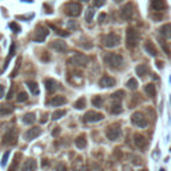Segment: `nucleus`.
Returning <instances> with one entry per match:
<instances>
[{"instance_id": "nucleus-1", "label": "nucleus", "mask_w": 171, "mask_h": 171, "mask_svg": "<svg viewBox=\"0 0 171 171\" xmlns=\"http://www.w3.org/2000/svg\"><path fill=\"white\" fill-rule=\"evenodd\" d=\"M139 42V32L134 27H128L126 31V47L132 49L136 47V44Z\"/></svg>"}, {"instance_id": "nucleus-2", "label": "nucleus", "mask_w": 171, "mask_h": 171, "mask_svg": "<svg viewBox=\"0 0 171 171\" xmlns=\"http://www.w3.org/2000/svg\"><path fill=\"white\" fill-rule=\"evenodd\" d=\"M104 63L110 68H114V70H118L123 66V58L118 55V53H107L104 56Z\"/></svg>"}, {"instance_id": "nucleus-3", "label": "nucleus", "mask_w": 171, "mask_h": 171, "mask_svg": "<svg viewBox=\"0 0 171 171\" xmlns=\"http://www.w3.org/2000/svg\"><path fill=\"white\" fill-rule=\"evenodd\" d=\"M63 10H64L66 15L72 16V17H78L80 13H82V6L76 2H70L63 7Z\"/></svg>"}, {"instance_id": "nucleus-4", "label": "nucleus", "mask_w": 171, "mask_h": 171, "mask_svg": "<svg viewBox=\"0 0 171 171\" xmlns=\"http://www.w3.org/2000/svg\"><path fill=\"white\" fill-rule=\"evenodd\" d=\"M120 44V36L115 32H111L103 38V46L107 48H114Z\"/></svg>"}, {"instance_id": "nucleus-5", "label": "nucleus", "mask_w": 171, "mask_h": 171, "mask_svg": "<svg viewBox=\"0 0 171 171\" xmlns=\"http://www.w3.org/2000/svg\"><path fill=\"white\" fill-rule=\"evenodd\" d=\"M48 34H49V31H48L47 27L38 25L36 30H35V32H34V35H32V40H34V42H36V43H42V42H44V40L47 39Z\"/></svg>"}, {"instance_id": "nucleus-6", "label": "nucleus", "mask_w": 171, "mask_h": 171, "mask_svg": "<svg viewBox=\"0 0 171 171\" xmlns=\"http://www.w3.org/2000/svg\"><path fill=\"white\" fill-rule=\"evenodd\" d=\"M131 122L134 126H136L139 128H145L148 126V120L142 112H134L131 115Z\"/></svg>"}, {"instance_id": "nucleus-7", "label": "nucleus", "mask_w": 171, "mask_h": 171, "mask_svg": "<svg viewBox=\"0 0 171 171\" xmlns=\"http://www.w3.org/2000/svg\"><path fill=\"white\" fill-rule=\"evenodd\" d=\"M70 63H72L74 66H87L88 63H90V58L87 55H84V53H79V52H76L75 55L70 59Z\"/></svg>"}, {"instance_id": "nucleus-8", "label": "nucleus", "mask_w": 171, "mask_h": 171, "mask_svg": "<svg viewBox=\"0 0 171 171\" xmlns=\"http://www.w3.org/2000/svg\"><path fill=\"white\" fill-rule=\"evenodd\" d=\"M103 118H104V116H103V114H100V112L88 111V112H86V115L83 116V120L86 123H95V122H100Z\"/></svg>"}, {"instance_id": "nucleus-9", "label": "nucleus", "mask_w": 171, "mask_h": 171, "mask_svg": "<svg viewBox=\"0 0 171 171\" xmlns=\"http://www.w3.org/2000/svg\"><path fill=\"white\" fill-rule=\"evenodd\" d=\"M120 16L123 20H131L134 16V6L132 3H127L120 8Z\"/></svg>"}, {"instance_id": "nucleus-10", "label": "nucleus", "mask_w": 171, "mask_h": 171, "mask_svg": "<svg viewBox=\"0 0 171 171\" xmlns=\"http://www.w3.org/2000/svg\"><path fill=\"white\" fill-rule=\"evenodd\" d=\"M3 142L6 143V145H16L17 142V130L16 128H11L8 130L6 132V135L3 136Z\"/></svg>"}, {"instance_id": "nucleus-11", "label": "nucleus", "mask_w": 171, "mask_h": 171, "mask_svg": "<svg viewBox=\"0 0 171 171\" xmlns=\"http://www.w3.org/2000/svg\"><path fill=\"white\" fill-rule=\"evenodd\" d=\"M106 135L110 141H118L120 138V135H122V131H120L119 126H111V127H109V130L106 131Z\"/></svg>"}, {"instance_id": "nucleus-12", "label": "nucleus", "mask_w": 171, "mask_h": 171, "mask_svg": "<svg viewBox=\"0 0 171 171\" xmlns=\"http://www.w3.org/2000/svg\"><path fill=\"white\" fill-rule=\"evenodd\" d=\"M40 134H42V128L32 127L24 134V138H25V141H32V139H36L38 136H40Z\"/></svg>"}, {"instance_id": "nucleus-13", "label": "nucleus", "mask_w": 171, "mask_h": 171, "mask_svg": "<svg viewBox=\"0 0 171 171\" xmlns=\"http://www.w3.org/2000/svg\"><path fill=\"white\" fill-rule=\"evenodd\" d=\"M36 169H38V163L34 158L27 159L23 163V166H21V171H36Z\"/></svg>"}, {"instance_id": "nucleus-14", "label": "nucleus", "mask_w": 171, "mask_h": 171, "mask_svg": "<svg viewBox=\"0 0 171 171\" xmlns=\"http://www.w3.org/2000/svg\"><path fill=\"white\" fill-rule=\"evenodd\" d=\"M51 48H53L55 51L58 52H64L67 51V44L63 42V40H53V42H51Z\"/></svg>"}, {"instance_id": "nucleus-15", "label": "nucleus", "mask_w": 171, "mask_h": 171, "mask_svg": "<svg viewBox=\"0 0 171 171\" xmlns=\"http://www.w3.org/2000/svg\"><path fill=\"white\" fill-rule=\"evenodd\" d=\"M115 79L111 78V76H103V78L99 80V86L103 88H109V87H112V86H115Z\"/></svg>"}, {"instance_id": "nucleus-16", "label": "nucleus", "mask_w": 171, "mask_h": 171, "mask_svg": "<svg viewBox=\"0 0 171 171\" xmlns=\"http://www.w3.org/2000/svg\"><path fill=\"white\" fill-rule=\"evenodd\" d=\"M134 143H135V146L139 147V148H145L147 146L146 138L143 136V135H141V134H135L134 135Z\"/></svg>"}, {"instance_id": "nucleus-17", "label": "nucleus", "mask_w": 171, "mask_h": 171, "mask_svg": "<svg viewBox=\"0 0 171 171\" xmlns=\"http://www.w3.org/2000/svg\"><path fill=\"white\" fill-rule=\"evenodd\" d=\"M15 48H16V46H15V43H12L11 44V48H10V53H8V56H7V59H6V62H4V66H3V68H2V71H0V74H3L4 71L7 70V67H8V63H10V60L13 58V55H15Z\"/></svg>"}, {"instance_id": "nucleus-18", "label": "nucleus", "mask_w": 171, "mask_h": 171, "mask_svg": "<svg viewBox=\"0 0 171 171\" xmlns=\"http://www.w3.org/2000/svg\"><path fill=\"white\" fill-rule=\"evenodd\" d=\"M145 49H146V52L148 53V55H151V56L158 55V51H156L155 46L150 42V40H146V42H145Z\"/></svg>"}, {"instance_id": "nucleus-19", "label": "nucleus", "mask_w": 171, "mask_h": 171, "mask_svg": "<svg viewBox=\"0 0 171 171\" xmlns=\"http://www.w3.org/2000/svg\"><path fill=\"white\" fill-rule=\"evenodd\" d=\"M75 145H76L78 148H84L86 146H87V138H86L84 134L79 135V136L75 139Z\"/></svg>"}, {"instance_id": "nucleus-20", "label": "nucleus", "mask_w": 171, "mask_h": 171, "mask_svg": "<svg viewBox=\"0 0 171 171\" xmlns=\"http://www.w3.org/2000/svg\"><path fill=\"white\" fill-rule=\"evenodd\" d=\"M151 6L156 11H162L166 8V2L164 0H151Z\"/></svg>"}, {"instance_id": "nucleus-21", "label": "nucleus", "mask_w": 171, "mask_h": 171, "mask_svg": "<svg viewBox=\"0 0 171 171\" xmlns=\"http://www.w3.org/2000/svg\"><path fill=\"white\" fill-rule=\"evenodd\" d=\"M67 102V99L64 96H62V95H58V96H53V99L51 100V104L53 107H59V106H63L64 103Z\"/></svg>"}, {"instance_id": "nucleus-22", "label": "nucleus", "mask_w": 171, "mask_h": 171, "mask_svg": "<svg viewBox=\"0 0 171 171\" xmlns=\"http://www.w3.org/2000/svg\"><path fill=\"white\" fill-rule=\"evenodd\" d=\"M145 92L147 94L150 98H154L155 96V94H156V88H155V84H152V83H148L145 86Z\"/></svg>"}, {"instance_id": "nucleus-23", "label": "nucleus", "mask_w": 171, "mask_h": 171, "mask_svg": "<svg viewBox=\"0 0 171 171\" xmlns=\"http://www.w3.org/2000/svg\"><path fill=\"white\" fill-rule=\"evenodd\" d=\"M135 71H136V75H139L141 78H145V76L148 74V67L146 64H139Z\"/></svg>"}, {"instance_id": "nucleus-24", "label": "nucleus", "mask_w": 171, "mask_h": 171, "mask_svg": "<svg viewBox=\"0 0 171 171\" xmlns=\"http://www.w3.org/2000/svg\"><path fill=\"white\" fill-rule=\"evenodd\" d=\"M56 84L58 83L53 79H46V80H44V86H46L47 91H49V92L55 91V90H56Z\"/></svg>"}, {"instance_id": "nucleus-25", "label": "nucleus", "mask_w": 171, "mask_h": 171, "mask_svg": "<svg viewBox=\"0 0 171 171\" xmlns=\"http://www.w3.org/2000/svg\"><path fill=\"white\" fill-rule=\"evenodd\" d=\"M122 104H120V100H114V103H112V106H111V112L112 114H120L122 112Z\"/></svg>"}, {"instance_id": "nucleus-26", "label": "nucleus", "mask_w": 171, "mask_h": 171, "mask_svg": "<svg viewBox=\"0 0 171 171\" xmlns=\"http://www.w3.org/2000/svg\"><path fill=\"white\" fill-rule=\"evenodd\" d=\"M35 122V114L34 112H27L23 116V123L24 124H32Z\"/></svg>"}, {"instance_id": "nucleus-27", "label": "nucleus", "mask_w": 171, "mask_h": 171, "mask_svg": "<svg viewBox=\"0 0 171 171\" xmlns=\"http://www.w3.org/2000/svg\"><path fill=\"white\" fill-rule=\"evenodd\" d=\"M66 115V110H56L52 112V120H59L60 118H63V116Z\"/></svg>"}, {"instance_id": "nucleus-28", "label": "nucleus", "mask_w": 171, "mask_h": 171, "mask_svg": "<svg viewBox=\"0 0 171 171\" xmlns=\"http://www.w3.org/2000/svg\"><path fill=\"white\" fill-rule=\"evenodd\" d=\"M27 86H28L30 91L32 92L34 95H38V94H39V86H38V83H35V82H28V83H27Z\"/></svg>"}, {"instance_id": "nucleus-29", "label": "nucleus", "mask_w": 171, "mask_h": 171, "mask_svg": "<svg viewBox=\"0 0 171 171\" xmlns=\"http://www.w3.org/2000/svg\"><path fill=\"white\" fill-rule=\"evenodd\" d=\"M94 15H95V11H94V8H87V10H86V15H84L86 21H87V23H90V21L92 20Z\"/></svg>"}, {"instance_id": "nucleus-30", "label": "nucleus", "mask_w": 171, "mask_h": 171, "mask_svg": "<svg viewBox=\"0 0 171 171\" xmlns=\"http://www.w3.org/2000/svg\"><path fill=\"white\" fill-rule=\"evenodd\" d=\"M86 103H87V102H86V98H79L78 100L75 102L74 107H75V109H78V110H83L86 107Z\"/></svg>"}, {"instance_id": "nucleus-31", "label": "nucleus", "mask_w": 171, "mask_h": 171, "mask_svg": "<svg viewBox=\"0 0 171 171\" xmlns=\"http://www.w3.org/2000/svg\"><path fill=\"white\" fill-rule=\"evenodd\" d=\"M49 27L53 30V31H56V34L58 35H60V36H64V38H67V36H70V32H67V31H64V30H59L56 25H53V24H49Z\"/></svg>"}, {"instance_id": "nucleus-32", "label": "nucleus", "mask_w": 171, "mask_h": 171, "mask_svg": "<svg viewBox=\"0 0 171 171\" xmlns=\"http://www.w3.org/2000/svg\"><path fill=\"white\" fill-rule=\"evenodd\" d=\"M19 158H20V154H16L15 158H13V160H12V166L10 167V171H16L17 166H19Z\"/></svg>"}, {"instance_id": "nucleus-33", "label": "nucleus", "mask_w": 171, "mask_h": 171, "mask_svg": "<svg viewBox=\"0 0 171 171\" xmlns=\"http://www.w3.org/2000/svg\"><path fill=\"white\" fill-rule=\"evenodd\" d=\"M20 64H21V58H17V60H16V66H15V70L11 72V78H15V76L17 75V72H19V68H20Z\"/></svg>"}, {"instance_id": "nucleus-34", "label": "nucleus", "mask_w": 171, "mask_h": 171, "mask_svg": "<svg viewBox=\"0 0 171 171\" xmlns=\"http://www.w3.org/2000/svg\"><path fill=\"white\" fill-rule=\"evenodd\" d=\"M126 86H127L130 90H136L138 88V80L131 78V79H128V82H127V84H126Z\"/></svg>"}, {"instance_id": "nucleus-35", "label": "nucleus", "mask_w": 171, "mask_h": 171, "mask_svg": "<svg viewBox=\"0 0 171 171\" xmlns=\"http://www.w3.org/2000/svg\"><path fill=\"white\" fill-rule=\"evenodd\" d=\"M12 112V106H2L0 107V115H7Z\"/></svg>"}, {"instance_id": "nucleus-36", "label": "nucleus", "mask_w": 171, "mask_h": 171, "mask_svg": "<svg viewBox=\"0 0 171 171\" xmlns=\"http://www.w3.org/2000/svg\"><path fill=\"white\" fill-rule=\"evenodd\" d=\"M27 99H28V95H27V92L21 91V92H19V94H17V98H16V100L19 102V103H21V102H25Z\"/></svg>"}, {"instance_id": "nucleus-37", "label": "nucleus", "mask_w": 171, "mask_h": 171, "mask_svg": "<svg viewBox=\"0 0 171 171\" xmlns=\"http://www.w3.org/2000/svg\"><path fill=\"white\" fill-rule=\"evenodd\" d=\"M10 28L13 31V32H20V31H21V28H20V25L19 24H17L16 23V21H11V23H10Z\"/></svg>"}, {"instance_id": "nucleus-38", "label": "nucleus", "mask_w": 171, "mask_h": 171, "mask_svg": "<svg viewBox=\"0 0 171 171\" xmlns=\"http://www.w3.org/2000/svg\"><path fill=\"white\" fill-rule=\"evenodd\" d=\"M124 96V92L123 91H116V92H114L111 95V98L114 99V100H120V99H122Z\"/></svg>"}, {"instance_id": "nucleus-39", "label": "nucleus", "mask_w": 171, "mask_h": 171, "mask_svg": "<svg viewBox=\"0 0 171 171\" xmlns=\"http://www.w3.org/2000/svg\"><path fill=\"white\" fill-rule=\"evenodd\" d=\"M102 103H103L102 96H95V98L92 99V104L95 106V107H100V106H102Z\"/></svg>"}, {"instance_id": "nucleus-40", "label": "nucleus", "mask_w": 171, "mask_h": 171, "mask_svg": "<svg viewBox=\"0 0 171 171\" xmlns=\"http://www.w3.org/2000/svg\"><path fill=\"white\" fill-rule=\"evenodd\" d=\"M8 156H10V151L4 152L3 158H2V167H6L7 166V162H8Z\"/></svg>"}, {"instance_id": "nucleus-41", "label": "nucleus", "mask_w": 171, "mask_h": 171, "mask_svg": "<svg viewBox=\"0 0 171 171\" xmlns=\"http://www.w3.org/2000/svg\"><path fill=\"white\" fill-rule=\"evenodd\" d=\"M67 25H68V28H71V30H76V28H79L78 23H76V21H74V20H68V21H67Z\"/></svg>"}, {"instance_id": "nucleus-42", "label": "nucleus", "mask_w": 171, "mask_h": 171, "mask_svg": "<svg viewBox=\"0 0 171 171\" xmlns=\"http://www.w3.org/2000/svg\"><path fill=\"white\" fill-rule=\"evenodd\" d=\"M94 7L95 8H99V7H102V6H104V3H106V0H94Z\"/></svg>"}, {"instance_id": "nucleus-43", "label": "nucleus", "mask_w": 171, "mask_h": 171, "mask_svg": "<svg viewBox=\"0 0 171 171\" xmlns=\"http://www.w3.org/2000/svg\"><path fill=\"white\" fill-rule=\"evenodd\" d=\"M160 46H162V48H163V51L166 52V53H167V55H170V49H169V47L167 46H166V44H164V42H162V40H160Z\"/></svg>"}, {"instance_id": "nucleus-44", "label": "nucleus", "mask_w": 171, "mask_h": 171, "mask_svg": "<svg viewBox=\"0 0 171 171\" xmlns=\"http://www.w3.org/2000/svg\"><path fill=\"white\" fill-rule=\"evenodd\" d=\"M42 60H44V62H48V60H49V55H48V52H43V55H42Z\"/></svg>"}, {"instance_id": "nucleus-45", "label": "nucleus", "mask_w": 171, "mask_h": 171, "mask_svg": "<svg viewBox=\"0 0 171 171\" xmlns=\"http://www.w3.org/2000/svg\"><path fill=\"white\" fill-rule=\"evenodd\" d=\"M106 17H107V15H106V13H100V15H99V23H103Z\"/></svg>"}, {"instance_id": "nucleus-46", "label": "nucleus", "mask_w": 171, "mask_h": 171, "mask_svg": "<svg viewBox=\"0 0 171 171\" xmlns=\"http://www.w3.org/2000/svg\"><path fill=\"white\" fill-rule=\"evenodd\" d=\"M59 134H60V128H59V127H56V128L52 131V136H58Z\"/></svg>"}, {"instance_id": "nucleus-47", "label": "nucleus", "mask_w": 171, "mask_h": 171, "mask_svg": "<svg viewBox=\"0 0 171 171\" xmlns=\"http://www.w3.org/2000/svg\"><path fill=\"white\" fill-rule=\"evenodd\" d=\"M4 96V86H0V99Z\"/></svg>"}, {"instance_id": "nucleus-48", "label": "nucleus", "mask_w": 171, "mask_h": 171, "mask_svg": "<svg viewBox=\"0 0 171 171\" xmlns=\"http://www.w3.org/2000/svg\"><path fill=\"white\" fill-rule=\"evenodd\" d=\"M12 95H13V90H11V91L8 92V96H7V99H8V100H10V99L12 98Z\"/></svg>"}, {"instance_id": "nucleus-49", "label": "nucleus", "mask_w": 171, "mask_h": 171, "mask_svg": "<svg viewBox=\"0 0 171 171\" xmlns=\"http://www.w3.org/2000/svg\"><path fill=\"white\" fill-rule=\"evenodd\" d=\"M156 64H158V68H162V67H163V63H162V62H158Z\"/></svg>"}, {"instance_id": "nucleus-50", "label": "nucleus", "mask_w": 171, "mask_h": 171, "mask_svg": "<svg viewBox=\"0 0 171 171\" xmlns=\"http://www.w3.org/2000/svg\"><path fill=\"white\" fill-rule=\"evenodd\" d=\"M78 171H88L87 169H80V170H78Z\"/></svg>"}, {"instance_id": "nucleus-51", "label": "nucleus", "mask_w": 171, "mask_h": 171, "mask_svg": "<svg viewBox=\"0 0 171 171\" xmlns=\"http://www.w3.org/2000/svg\"><path fill=\"white\" fill-rule=\"evenodd\" d=\"M82 2H88V0H82Z\"/></svg>"}, {"instance_id": "nucleus-52", "label": "nucleus", "mask_w": 171, "mask_h": 171, "mask_svg": "<svg viewBox=\"0 0 171 171\" xmlns=\"http://www.w3.org/2000/svg\"><path fill=\"white\" fill-rule=\"evenodd\" d=\"M160 171H164V170H160Z\"/></svg>"}]
</instances>
